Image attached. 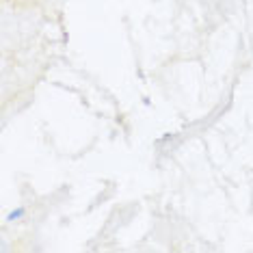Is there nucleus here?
I'll use <instances>...</instances> for the list:
<instances>
[{
    "mask_svg": "<svg viewBox=\"0 0 253 253\" xmlns=\"http://www.w3.org/2000/svg\"><path fill=\"white\" fill-rule=\"evenodd\" d=\"M24 214H26V210H24V208H15V210H11L9 214H7V221H9V223L22 221V218H24Z\"/></svg>",
    "mask_w": 253,
    "mask_h": 253,
    "instance_id": "obj_1",
    "label": "nucleus"
}]
</instances>
